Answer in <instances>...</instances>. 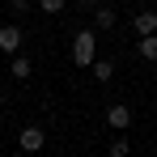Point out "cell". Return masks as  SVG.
I'll return each instance as SVG.
<instances>
[{
	"label": "cell",
	"instance_id": "cell-1",
	"mask_svg": "<svg viewBox=\"0 0 157 157\" xmlns=\"http://www.w3.org/2000/svg\"><path fill=\"white\" fill-rule=\"evenodd\" d=\"M94 51H98V34L94 30H77L72 34V59L81 68H94Z\"/></svg>",
	"mask_w": 157,
	"mask_h": 157
},
{
	"label": "cell",
	"instance_id": "cell-2",
	"mask_svg": "<svg viewBox=\"0 0 157 157\" xmlns=\"http://www.w3.org/2000/svg\"><path fill=\"white\" fill-rule=\"evenodd\" d=\"M106 123H110V132H128L132 128V106L110 102V106H106Z\"/></svg>",
	"mask_w": 157,
	"mask_h": 157
},
{
	"label": "cell",
	"instance_id": "cell-3",
	"mask_svg": "<svg viewBox=\"0 0 157 157\" xmlns=\"http://www.w3.org/2000/svg\"><path fill=\"white\" fill-rule=\"evenodd\" d=\"M17 144H21L26 153H38V149L47 144V132L38 128V123H30V128H21V136H17Z\"/></svg>",
	"mask_w": 157,
	"mask_h": 157
},
{
	"label": "cell",
	"instance_id": "cell-4",
	"mask_svg": "<svg viewBox=\"0 0 157 157\" xmlns=\"http://www.w3.org/2000/svg\"><path fill=\"white\" fill-rule=\"evenodd\" d=\"M0 51H9V55L21 51V30L17 26H0Z\"/></svg>",
	"mask_w": 157,
	"mask_h": 157
},
{
	"label": "cell",
	"instance_id": "cell-5",
	"mask_svg": "<svg viewBox=\"0 0 157 157\" xmlns=\"http://www.w3.org/2000/svg\"><path fill=\"white\" fill-rule=\"evenodd\" d=\"M132 26H136L140 38H144V34H157V13H153V9H140V13L132 17Z\"/></svg>",
	"mask_w": 157,
	"mask_h": 157
},
{
	"label": "cell",
	"instance_id": "cell-6",
	"mask_svg": "<svg viewBox=\"0 0 157 157\" xmlns=\"http://www.w3.org/2000/svg\"><path fill=\"white\" fill-rule=\"evenodd\" d=\"M136 55L149 59V64H157V34H144V38L136 43Z\"/></svg>",
	"mask_w": 157,
	"mask_h": 157
},
{
	"label": "cell",
	"instance_id": "cell-7",
	"mask_svg": "<svg viewBox=\"0 0 157 157\" xmlns=\"http://www.w3.org/2000/svg\"><path fill=\"white\" fill-rule=\"evenodd\" d=\"M115 21H119V17H115V9H110V4L94 9V26H98V30H115Z\"/></svg>",
	"mask_w": 157,
	"mask_h": 157
},
{
	"label": "cell",
	"instance_id": "cell-8",
	"mask_svg": "<svg viewBox=\"0 0 157 157\" xmlns=\"http://www.w3.org/2000/svg\"><path fill=\"white\" fill-rule=\"evenodd\" d=\"M30 72H34V64H30L26 55H13V77H17V81H26Z\"/></svg>",
	"mask_w": 157,
	"mask_h": 157
},
{
	"label": "cell",
	"instance_id": "cell-9",
	"mask_svg": "<svg viewBox=\"0 0 157 157\" xmlns=\"http://www.w3.org/2000/svg\"><path fill=\"white\" fill-rule=\"evenodd\" d=\"M94 77H98V81H110V77H115V64H110V59H94Z\"/></svg>",
	"mask_w": 157,
	"mask_h": 157
},
{
	"label": "cell",
	"instance_id": "cell-10",
	"mask_svg": "<svg viewBox=\"0 0 157 157\" xmlns=\"http://www.w3.org/2000/svg\"><path fill=\"white\" fill-rule=\"evenodd\" d=\"M106 157H128V140L115 132V140H110V149H106Z\"/></svg>",
	"mask_w": 157,
	"mask_h": 157
},
{
	"label": "cell",
	"instance_id": "cell-11",
	"mask_svg": "<svg viewBox=\"0 0 157 157\" xmlns=\"http://www.w3.org/2000/svg\"><path fill=\"white\" fill-rule=\"evenodd\" d=\"M38 9H43V13H64L68 0H38Z\"/></svg>",
	"mask_w": 157,
	"mask_h": 157
},
{
	"label": "cell",
	"instance_id": "cell-12",
	"mask_svg": "<svg viewBox=\"0 0 157 157\" xmlns=\"http://www.w3.org/2000/svg\"><path fill=\"white\" fill-rule=\"evenodd\" d=\"M30 4H34V0H9V9H13L17 17H21V13H30Z\"/></svg>",
	"mask_w": 157,
	"mask_h": 157
},
{
	"label": "cell",
	"instance_id": "cell-13",
	"mask_svg": "<svg viewBox=\"0 0 157 157\" xmlns=\"http://www.w3.org/2000/svg\"><path fill=\"white\" fill-rule=\"evenodd\" d=\"M81 4H85V9H102L106 0H81Z\"/></svg>",
	"mask_w": 157,
	"mask_h": 157
}]
</instances>
